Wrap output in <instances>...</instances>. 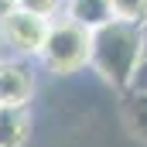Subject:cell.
I'll return each instance as SVG.
<instances>
[{"mask_svg":"<svg viewBox=\"0 0 147 147\" xmlns=\"http://www.w3.org/2000/svg\"><path fill=\"white\" fill-rule=\"evenodd\" d=\"M140 34H144V55H147V21L140 24Z\"/></svg>","mask_w":147,"mask_h":147,"instance_id":"7c38bea8","label":"cell"},{"mask_svg":"<svg viewBox=\"0 0 147 147\" xmlns=\"http://www.w3.org/2000/svg\"><path fill=\"white\" fill-rule=\"evenodd\" d=\"M31 137L28 106H0V147H24Z\"/></svg>","mask_w":147,"mask_h":147,"instance_id":"5b68a950","label":"cell"},{"mask_svg":"<svg viewBox=\"0 0 147 147\" xmlns=\"http://www.w3.org/2000/svg\"><path fill=\"white\" fill-rule=\"evenodd\" d=\"M144 58V34L140 24L113 17L106 24L92 28L89 41V65L110 82L113 89H127L137 72V62Z\"/></svg>","mask_w":147,"mask_h":147,"instance_id":"6da1fadb","label":"cell"},{"mask_svg":"<svg viewBox=\"0 0 147 147\" xmlns=\"http://www.w3.org/2000/svg\"><path fill=\"white\" fill-rule=\"evenodd\" d=\"M10 10H17V0H0V21H3Z\"/></svg>","mask_w":147,"mask_h":147,"instance_id":"8fae6325","label":"cell"},{"mask_svg":"<svg viewBox=\"0 0 147 147\" xmlns=\"http://www.w3.org/2000/svg\"><path fill=\"white\" fill-rule=\"evenodd\" d=\"M62 17H72L75 24L92 31V28L113 21V7H110V0H65Z\"/></svg>","mask_w":147,"mask_h":147,"instance_id":"8992f818","label":"cell"},{"mask_svg":"<svg viewBox=\"0 0 147 147\" xmlns=\"http://www.w3.org/2000/svg\"><path fill=\"white\" fill-rule=\"evenodd\" d=\"M48 17H38L31 10L17 7L0 21V38H3V51L7 55H21V58H38L41 45L48 34Z\"/></svg>","mask_w":147,"mask_h":147,"instance_id":"3957f363","label":"cell"},{"mask_svg":"<svg viewBox=\"0 0 147 147\" xmlns=\"http://www.w3.org/2000/svg\"><path fill=\"white\" fill-rule=\"evenodd\" d=\"M123 113H127V123L134 127V134L147 140V92H127Z\"/></svg>","mask_w":147,"mask_h":147,"instance_id":"52a82bcc","label":"cell"},{"mask_svg":"<svg viewBox=\"0 0 147 147\" xmlns=\"http://www.w3.org/2000/svg\"><path fill=\"white\" fill-rule=\"evenodd\" d=\"M34 72L21 55H0V106H31Z\"/></svg>","mask_w":147,"mask_h":147,"instance_id":"277c9868","label":"cell"},{"mask_svg":"<svg viewBox=\"0 0 147 147\" xmlns=\"http://www.w3.org/2000/svg\"><path fill=\"white\" fill-rule=\"evenodd\" d=\"M110 7H113V17H123L134 24L147 21V0H110Z\"/></svg>","mask_w":147,"mask_h":147,"instance_id":"ba28073f","label":"cell"},{"mask_svg":"<svg viewBox=\"0 0 147 147\" xmlns=\"http://www.w3.org/2000/svg\"><path fill=\"white\" fill-rule=\"evenodd\" d=\"M123 92H147V55L140 58V62H137V72H134L130 86H127Z\"/></svg>","mask_w":147,"mask_h":147,"instance_id":"30bf717a","label":"cell"},{"mask_svg":"<svg viewBox=\"0 0 147 147\" xmlns=\"http://www.w3.org/2000/svg\"><path fill=\"white\" fill-rule=\"evenodd\" d=\"M0 55H3V38H0Z\"/></svg>","mask_w":147,"mask_h":147,"instance_id":"4fadbf2b","label":"cell"},{"mask_svg":"<svg viewBox=\"0 0 147 147\" xmlns=\"http://www.w3.org/2000/svg\"><path fill=\"white\" fill-rule=\"evenodd\" d=\"M17 7L31 10V14H38V17H48V21H55V17H62V10H65V0H17Z\"/></svg>","mask_w":147,"mask_h":147,"instance_id":"9c48e42d","label":"cell"},{"mask_svg":"<svg viewBox=\"0 0 147 147\" xmlns=\"http://www.w3.org/2000/svg\"><path fill=\"white\" fill-rule=\"evenodd\" d=\"M89 41H92L89 28L75 24L72 17H55L48 24V34H45L38 58L55 75H75L89 65Z\"/></svg>","mask_w":147,"mask_h":147,"instance_id":"7a4b0ae2","label":"cell"}]
</instances>
